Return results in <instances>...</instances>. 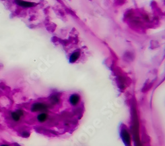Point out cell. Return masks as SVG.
I'll return each mask as SVG.
<instances>
[{
  "instance_id": "obj_1",
  "label": "cell",
  "mask_w": 165,
  "mask_h": 146,
  "mask_svg": "<svg viewBox=\"0 0 165 146\" xmlns=\"http://www.w3.org/2000/svg\"><path fill=\"white\" fill-rule=\"evenodd\" d=\"M25 116V111L22 109H17L15 111H12L10 112L9 117L11 120L15 123H18L19 122L22 118Z\"/></svg>"
},
{
  "instance_id": "obj_2",
  "label": "cell",
  "mask_w": 165,
  "mask_h": 146,
  "mask_svg": "<svg viewBox=\"0 0 165 146\" xmlns=\"http://www.w3.org/2000/svg\"><path fill=\"white\" fill-rule=\"evenodd\" d=\"M48 105L45 103L37 101V102L33 103L31 105L30 110L32 113H38V112L43 113L48 109Z\"/></svg>"
},
{
  "instance_id": "obj_3",
  "label": "cell",
  "mask_w": 165,
  "mask_h": 146,
  "mask_svg": "<svg viewBox=\"0 0 165 146\" xmlns=\"http://www.w3.org/2000/svg\"><path fill=\"white\" fill-rule=\"evenodd\" d=\"M120 137L126 146H132V139L130 132L126 128L121 129L120 131Z\"/></svg>"
},
{
  "instance_id": "obj_4",
  "label": "cell",
  "mask_w": 165,
  "mask_h": 146,
  "mask_svg": "<svg viewBox=\"0 0 165 146\" xmlns=\"http://www.w3.org/2000/svg\"><path fill=\"white\" fill-rule=\"evenodd\" d=\"M14 3H15V5L19 6V7L24 8V9H27V8H32L37 5V3H34V2L28 1H22V0H17V1H14Z\"/></svg>"
},
{
  "instance_id": "obj_5",
  "label": "cell",
  "mask_w": 165,
  "mask_h": 146,
  "mask_svg": "<svg viewBox=\"0 0 165 146\" xmlns=\"http://www.w3.org/2000/svg\"><path fill=\"white\" fill-rule=\"evenodd\" d=\"M81 101V97L79 94H73L69 97V103L72 106H77Z\"/></svg>"
},
{
  "instance_id": "obj_6",
  "label": "cell",
  "mask_w": 165,
  "mask_h": 146,
  "mask_svg": "<svg viewBox=\"0 0 165 146\" xmlns=\"http://www.w3.org/2000/svg\"><path fill=\"white\" fill-rule=\"evenodd\" d=\"M80 56H81V52L79 51H75V52L72 53L70 55V56H69V62L71 63H75L79 59Z\"/></svg>"
},
{
  "instance_id": "obj_7",
  "label": "cell",
  "mask_w": 165,
  "mask_h": 146,
  "mask_svg": "<svg viewBox=\"0 0 165 146\" xmlns=\"http://www.w3.org/2000/svg\"><path fill=\"white\" fill-rule=\"evenodd\" d=\"M48 118V115L45 112L43 113H39V115L37 116V120L40 123H44L45 122Z\"/></svg>"
},
{
  "instance_id": "obj_8",
  "label": "cell",
  "mask_w": 165,
  "mask_h": 146,
  "mask_svg": "<svg viewBox=\"0 0 165 146\" xmlns=\"http://www.w3.org/2000/svg\"><path fill=\"white\" fill-rule=\"evenodd\" d=\"M50 101L52 105H57L60 102V97L58 95L54 94L50 97Z\"/></svg>"
},
{
  "instance_id": "obj_9",
  "label": "cell",
  "mask_w": 165,
  "mask_h": 146,
  "mask_svg": "<svg viewBox=\"0 0 165 146\" xmlns=\"http://www.w3.org/2000/svg\"><path fill=\"white\" fill-rule=\"evenodd\" d=\"M30 132H29V131H27V130H24V131H23L22 132H21V136H22L23 137H29V136H30Z\"/></svg>"
},
{
  "instance_id": "obj_10",
  "label": "cell",
  "mask_w": 165,
  "mask_h": 146,
  "mask_svg": "<svg viewBox=\"0 0 165 146\" xmlns=\"http://www.w3.org/2000/svg\"><path fill=\"white\" fill-rule=\"evenodd\" d=\"M0 146H11V145L9 144V143H1V144H0Z\"/></svg>"
},
{
  "instance_id": "obj_11",
  "label": "cell",
  "mask_w": 165,
  "mask_h": 146,
  "mask_svg": "<svg viewBox=\"0 0 165 146\" xmlns=\"http://www.w3.org/2000/svg\"><path fill=\"white\" fill-rule=\"evenodd\" d=\"M13 146H21V145L20 144H19V143H15L13 144Z\"/></svg>"
}]
</instances>
